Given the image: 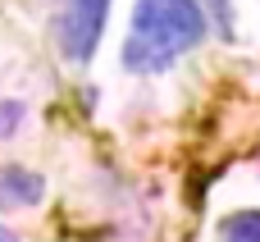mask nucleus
<instances>
[{
    "label": "nucleus",
    "mask_w": 260,
    "mask_h": 242,
    "mask_svg": "<svg viewBox=\"0 0 260 242\" xmlns=\"http://www.w3.org/2000/svg\"><path fill=\"white\" fill-rule=\"evenodd\" d=\"M41 197H46V178L37 169H23V165L0 169V210H27Z\"/></svg>",
    "instance_id": "obj_3"
},
{
    "label": "nucleus",
    "mask_w": 260,
    "mask_h": 242,
    "mask_svg": "<svg viewBox=\"0 0 260 242\" xmlns=\"http://www.w3.org/2000/svg\"><path fill=\"white\" fill-rule=\"evenodd\" d=\"M206 37V14L197 0H137L123 41L128 73H165L183 50Z\"/></svg>",
    "instance_id": "obj_1"
},
{
    "label": "nucleus",
    "mask_w": 260,
    "mask_h": 242,
    "mask_svg": "<svg viewBox=\"0 0 260 242\" xmlns=\"http://www.w3.org/2000/svg\"><path fill=\"white\" fill-rule=\"evenodd\" d=\"M27 119V110H23V101H0V142H9L14 133H18V124Z\"/></svg>",
    "instance_id": "obj_5"
},
{
    "label": "nucleus",
    "mask_w": 260,
    "mask_h": 242,
    "mask_svg": "<svg viewBox=\"0 0 260 242\" xmlns=\"http://www.w3.org/2000/svg\"><path fill=\"white\" fill-rule=\"evenodd\" d=\"M206 5H210V18H215L219 37H233V5L229 0H206Z\"/></svg>",
    "instance_id": "obj_6"
},
{
    "label": "nucleus",
    "mask_w": 260,
    "mask_h": 242,
    "mask_svg": "<svg viewBox=\"0 0 260 242\" xmlns=\"http://www.w3.org/2000/svg\"><path fill=\"white\" fill-rule=\"evenodd\" d=\"M105 14H110V0H64L59 23H55V41L69 64H87L96 55L101 32H105Z\"/></svg>",
    "instance_id": "obj_2"
},
{
    "label": "nucleus",
    "mask_w": 260,
    "mask_h": 242,
    "mask_svg": "<svg viewBox=\"0 0 260 242\" xmlns=\"http://www.w3.org/2000/svg\"><path fill=\"white\" fill-rule=\"evenodd\" d=\"M0 242H18V238H14V233H9V229H0Z\"/></svg>",
    "instance_id": "obj_7"
},
{
    "label": "nucleus",
    "mask_w": 260,
    "mask_h": 242,
    "mask_svg": "<svg viewBox=\"0 0 260 242\" xmlns=\"http://www.w3.org/2000/svg\"><path fill=\"white\" fill-rule=\"evenodd\" d=\"M219 242H260V210H233L219 220Z\"/></svg>",
    "instance_id": "obj_4"
}]
</instances>
